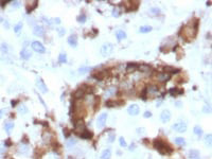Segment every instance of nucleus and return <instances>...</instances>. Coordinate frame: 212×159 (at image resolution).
<instances>
[{"label":"nucleus","mask_w":212,"mask_h":159,"mask_svg":"<svg viewBox=\"0 0 212 159\" xmlns=\"http://www.w3.org/2000/svg\"><path fill=\"white\" fill-rule=\"evenodd\" d=\"M196 33H197V22L195 24L191 23V24L186 25L181 30V36L186 40H192L196 36Z\"/></svg>","instance_id":"f257e3e1"},{"label":"nucleus","mask_w":212,"mask_h":159,"mask_svg":"<svg viewBox=\"0 0 212 159\" xmlns=\"http://www.w3.org/2000/svg\"><path fill=\"white\" fill-rule=\"evenodd\" d=\"M154 145H155V148L161 154V155H169V154H171L173 148L170 146V144L168 142H165L161 139H157L154 141Z\"/></svg>","instance_id":"f03ea898"},{"label":"nucleus","mask_w":212,"mask_h":159,"mask_svg":"<svg viewBox=\"0 0 212 159\" xmlns=\"http://www.w3.org/2000/svg\"><path fill=\"white\" fill-rule=\"evenodd\" d=\"M112 51H113V45L112 44H110V43L104 44L101 48V55L102 56H108L112 53Z\"/></svg>","instance_id":"7ed1b4c3"},{"label":"nucleus","mask_w":212,"mask_h":159,"mask_svg":"<svg viewBox=\"0 0 212 159\" xmlns=\"http://www.w3.org/2000/svg\"><path fill=\"white\" fill-rule=\"evenodd\" d=\"M172 127H173V130L177 133H185L186 131H187V124L183 121L175 123V124H173Z\"/></svg>","instance_id":"20e7f679"},{"label":"nucleus","mask_w":212,"mask_h":159,"mask_svg":"<svg viewBox=\"0 0 212 159\" xmlns=\"http://www.w3.org/2000/svg\"><path fill=\"white\" fill-rule=\"evenodd\" d=\"M107 117L108 115L106 112H103L99 116L98 118V121H97V126L99 127V129H102V127H104V125L106 124V120H107Z\"/></svg>","instance_id":"39448f33"},{"label":"nucleus","mask_w":212,"mask_h":159,"mask_svg":"<svg viewBox=\"0 0 212 159\" xmlns=\"http://www.w3.org/2000/svg\"><path fill=\"white\" fill-rule=\"evenodd\" d=\"M32 49L34 51H36V52H38V53H45L46 52V49L44 47V45L39 42H33L32 43Z\"/></svg>","instance_id":"423d86ee"},{"label":"nucleus","mask_w":212,"mask_h":159,"mask_svg":"<svg viewBox=\"0 0 212 159\" xmlns=\"http://www.w3.org/2000/svg\"><path fill=\"white\" fill-rule=\"evenodd\" d=\"M139 111H140V108H139V106L137 104H132L127 108L128 115H131V116H137L139 114Z\"/></svg>","instance_id":"0eeeda50"},{"label":"nucleus","mask_w":212,"mask_h":159,"mask_svg":"<svg viewBox=\"0 0 212 159\" xmlns=\"http://www.w3.org/2000/svg\"><path fill=\"white\" fill-rule=\"evenodd\" d=\"M170 119H171V111L168 110V109H165L161 112V115H160V120H161L162 123H167L170 121Z\"/></svg>","instance_id":"6e6552de"},{"label":"nucleus","mask_w":212,"mask_h":159,"mask_svg":"<svg viewBox=\"0 0 212 159\" xmlns=\"http://www.w3.org/2000/svg\"><path fill=\"white\" fill-rule=\"evenodd\" d=\"M36 85H37V88L43 92V93H46V92L48 91L47 86H46V84L44 83V81L41 79H37V81H36Z\"/></svg>","instance_id":"1a4fd4ad"},{"label":"nucleus","mask_w":212,"mask_h":159,"mask_svg":"<svg viewBox=\"0 0 212 159\" xmlns=\"http://www.w3.org/2000/svg\"><path fill=\"white\" fill-rule=\"evenodd\" d=\"M33 33L36 36H44L45 29H44V27H41V25H35L33 29Z\"/></svg>","instance_id":"9d476101"},{"label":"nucleus","mask_w":212,"mask_h":159,"mask_svg":"<svg viewBox=\"0 0 212 159\" xmlns=\"http://www.w3.org/2000/svg\"><path fill=\"white\" fill-rule=\"evenodd\" d=\"M170 79V74L167 72H161L156 75V80L158 82H167Z\"/></svg>","instance_id":"9b49d317"},{"label":"nucleus","mask_w":212,"mask_h":159,"mask_svg":"<svg viewBox=\"0 0 212 159\" xmlns=\"http://www.w3.org/2000/svg\"><path fill=\"white\" fill-rule=\"evenodd\" d=\"M68 44L71 46V47L75 48L77 46V37L76 35H71V36L68 37Z\"/></svg>","instance_id":"f8f14e48"},{"label":"nucleus","mask_w":212,"mask_h":159,"mask_svg":"<svg viewBox=\"0 0 212 159\" xmlns=\"http://www.w3.org/2000/svg\"><path fill=\"white\" fill-rule=\"evenodd\" d=\"M20 56H21V58H23V59H29L31 56H32V53H31L29 50L23 49L21 52H20Z\"/></svg>","instance_id":"ddd939ff"},{"label":"nucleus","mask_w":212,"mask_h":159,"mask_svg":"<svg viewBox=\"0 0 212 159\" xmlns=\"http://www.w3.org/2000/svg\"><path fill=\"white\" fill-rule=\"evenodd\" d=\"M189 157H190V159H200L199 152L197 150H191Z\"/></svg>","instance_id":"4468645a"},{"label":"nucleus","mask_w":212,"mask_h":159,"mask_svg":"<svg viewBox=\"0 0 212 159\" xmlns=\"http://www.w3.org/2000/svg\"><path fill=\"white\" fill-rule=\"evenodd\" d=\"M37 7V1H30L27 3V11L28 12H31V11H33V10Z\"/></svg>","instance_id":"2eb2a0df"},{"label":"nucleus","mask_w":212,"mask_h":159,"mask_svg":"<svg viewBox=\"0 0 212 159\" xmlns=\"http://www.w3.org/2000/svg\"><path fill=\"white\" fill-rule=\"evenodd\" d=\"M116 36H117V39H118V40L125 39V38H126V33L124 32L123 30H119V31H117V34H116Z\"/></svg>","instance_id":"dca6fc26"},{"label":"nucleus","mask_w":212,"mask_h":159,"mask_svg":"<svg viewBox=\"0 0 212 159\" xmlns=\"http://www.w3.org/2000/svg\"><path fill=\"white\" fill-rule=\"evenodd\" d=\"M110 157H111L110 150H104L101 154V159H110Z\"/></svg>","instance_id":"f3484780"},{"label":"nucleus","mask_w":212,"mask_h":159,"mask_svg":"<svg viewBox=\"0 0 212 159\" xmlns=\"http://www.w3.org/2000/svg\"><path fill=\"white\" fill-rule=\"evenodd\" d=\"M18 151L21 154H23V155H25V154H28V152H29V146L25 144H20L18 147Z\"/></svg>","instance_id":"a211bd4d"},{"label":"nucleus","mask_w":212,"mask_h":159,"mask_svg":"<svg viewBox=\"0 0 212 159\" xmlns=\"http://www.w3.org/2000/svg\"><path fill=\"white\" fill-rule=\"evenodd\" d=\"M14 129V123L13 122H9V123H7L6 124V126H4V130H6V132H7V134H11V132H12V130Z\"/></svg>","instance_id":"6ab92c4d"},{"label":"nucleus","mask_w":212,"mask_h":159,"mask_svg":"<svg viewBox=\"0 0 212 159\" xmlns=\"http://www.w3.org/2000/svg\"><path fill=\"white\" fill-rule=\"evenodd\" d=\"M140 33H148L152 31V27L151 25H143V27H140Z\"/></svg>","instance_id":"aec40b11"},{"label":"nucleus","mask_w":212,"mask_h":159,"mask_svg":"<svg viewBox=\"0 0 212 159\" xmlns=\"http://www.w3.org/2000/svg\"><path fill=\"white\" fill-rule=\"evenodd\" d=\"M175 143L178 145H185L186 144V140L184 139L183 137H177L176 139H175Z\"/></svg>","instance_id":"412c9836"},{"label":"nucleus","mask_w":212,"mask_h":159,"mask_svg":"<svg viewBox=\"0 0 212 159\" xmlns=\"http://www.w3.org/2000/svg\"><path fill=\"white\" fill-rule=\"evenodd\" d=\"M58 60H59V63H66L67 61V54L65 52H62L58 56Z\"/></svg>","instance_id":"4be33fe9"},{"label":"nucleus","mask_w":212,"mask_h":159,"mask_svg":"<svg viewBox=\"0 0 212 159\" xmlns=\"http://www.w3.org/2000/svg\"><path fill=\"white\" fill-rule=\"evenodd\" d=\"M75 144H76V139H74V138H70V139H68V141H67V143H66V145L68 147H71V146H73Z\"/></svg>","instance_id":"5701e85b"},{"label":"nucleus","mask_w":212,"mask_h":159,"mask_svg":"<svg viewBox=\"0 0 212 159\" xmlns=\"http://www.w3.org/2000/svg\"><path fill=\"white\" fill-rule=\"evenodd\" d=\"M170 92H171V94L172 96H178V94H181L183 93V90L181 89H177V88H173L170 90Z\"/></svg>","instance_id":"b1692460"},{"label":"nucleus","mask_w":212,"mask_h":159,"mask_svg":"<svg viewBox=\"0 0 212 159\" xmlns=\"http://www.w3.org/2000/svg\"><path fill=\"white\" fill-rule=\"evenodd\" d=\"M18 110H19V112L20 114H22V115H25L28 112V108L25 107V105H23V104H21V105H19V107H18Z\"/></svg>","instance_id":"393cba45"},{"label":"nucleus","mask_w":212,"mask_h":159,"mask_svg":"<svg viewBox=\"0 0 212 159\" xmlns=\"http://www.w3.org/2000/svg\"><path fill=\"white\" fill-rule=\"evenodd\" d=\"M193 131H194V134L195 135H197V136H201V135H203V130H201L199 126H195L194 129H193Z\"/></svg>","instance_id":"a878e982"},{"label":"nucleus","mask_w":212,"mask_h":159,"mask_svg":"<svg viewBox=\"0 0 212 159\" xmlns=\"http://www.w3.org/2000/svg\"><path fill=\"white\" fill-rule=\"evenodd\" d=\"M21 28H22V22H18L16 25L14 27V32H16V33H18L20 30H21Z\"/></svg>","instance_id":"bb28decb"},{"label":"nucleus","mask_w":212,"mask_h":159,"mask_svg":"<svg viewBox=\"0 0 212 159\" xmlns=\"http://www.w3.org/2000/svg\"><path fill=\"white\" fill-rule=\"evenodd\" d=\"M165 71H168V72H178V69H176V68H172V67H164V72Z\"/></svg>","instance_id":"cd10ccee"},{"label":"nucleus","mask_w":212,"mask_h":159,"mask_svg":"<svg viewBox=\"0 0 212 159\" xmlns=\"http://www.w3.org/2000/svg\"><path fill=\"white\" fill-rule=\"evenodd\" d=\"M77 21L79 22H81V23H84L85 21H86V16L84 14H81L79 17H77Z\"/></svg>","instance_id":"c85d7f7f"},{"label":"nucleus","mask_w":212,"mask_h":159,"mask_svg":"<svg viewBox=\"0 0 212 159\" xmlns=\"http://www.w3.org/2000/svg\"><path fill=\"white\" fill-rule=\"evenodd\" d=\"M119 142H120V145H121V146H123V147L127 146L126 141H125V139H124L123 137H120V139H119Z\"/></svg>","instance_id":"c756f323"},{"label":"nucleus","mask_w":212,"mask_h":159,"mask_svg":"<svg viewBox=\"0 0 212 159\" xmlns=\"http://www.w3.org/2000/svg\"><path fill=\"white\" fill-rule=\"evenodd\" d=\"M205 141H206V144L208 145V146H211V135H208L206 137V139H205Z\"/></svg>","instance_id":"7c9ffc66"},{"label":"nucleus","mask_w":212,"mask_h":159,"mask_svg":"<svg viewBox=\"0 0 212 159\" xmlns=\"http://www.w3.org/2000/svg\"><path fill=\"white\" fill-rule=\"evenodd\" d=\"M149 13L151 14H154V15H156V14H159L160 13V10L157 8H153V9H151V11H149Z\"/></svg>","instance_id":"2f4dec72"},{"label":"nucleus","mask_w":212,"mask_h":159,"mask_svg":"<svg viewBox=\"0 0 212 159\" xmlns=\"http://www.w3.org/2000/svg\"><path fill=\"white\" fill-rule=\"evenodd\" d=\"M139 69L142 70V71H149V67H147V66H143V65L139 66Z\"/></svg>","instance_id":"473e14b6"},{"label":"nucleus","mask_w":212,"mask_h":159,"mask_svg":"<svg viewBox=\"0 0 212 159\" xmlns=\"http://www.w3.org/2000/svg\"><path fill=\"white\" fill-rule=\"evenodd\" d=\"M80 73H86L87 71H88V68L87 67H82V68H80Z\"/></svg>","instance_id":"72a5a7b5"},{"label":"nucleus","mask_w":212,"mask_h":159,"mask_svg":"<svg viewBox=\"0 0 212 159\" xmlns=\"http://www.w3.org/2000/svg\"><path fill=\"white\" fill-rule=\"evenodd\" d=\"M143 116H144V118H149V117H152V112L151 111H145Z\"/></svg>","instance_id":"f704fd0d"},{"label":"nucleus","mask_w":212,"mask_h":159,"mask_svg":"<svg viewBox=\"0 0 212 159\" xmlns=\"http://www.w3.org/2000/svg\"><path fill=\"white\" fill-rule=\"evenodd\" d=\"M113 140H115V135H113L112 133H111V134L109 135V138H108V141H109V142H112Z\"/></svg>","instance_id":"c9c22d12"},{"label":"nucleus","mask_w":212,"mask_h":159,"mask_svg":"<svg viewBox=\"0 0 212 159\" xmlns=\"http://www.w3.org/2000/svg\"><path fill=\"white\" fill-rule=\"evenodd\" d=\"M112 15L115 17H118L119 16V12H118V9H116V10H113V12H112Z\"/></svg>","instance_id":"e433bc0d"},{"label":"nucleus","mask_w":212,"mask_h":159,"mask_svg":"<svg viewBox=\"0 0 212 159\" xmlns=\"http://www.w3.org/2000/svg\"><path fill=\"white\" fill-rule=\"evenodd\" d=\"M12 6H13L14 8H17V7H19V2H18V1L13 2V3H12Z\"/></svg>","instance_id":"4c0bfd02"},{"label":"nucleus","mask_w":212,"mask_h":159,"mask_svg":"<svg viewBox=\"0 0 212 159\" xmlns=\"http://www.w3.org/2000/svg\"><path fill=\"white\" fill-rule=\"evenodd\" d=\"M6 110H7V109H0V118L3 116V114L6 112Z\"/></svg>","instance_id":"58836bf2"},{"label":"nucleus","mask_w":212,"mask_h":159,"mask_svg":"<svg viewBox=\"0 0 212 159\" xmlns=\"http://www.w3.org/2000/svg\"><path fill=\"white\" fill-rule=\"evenodd\" d=\"M1 22H2V18H1V17H0V23H1Z\"/></svg>","instance_id":"ea45409f"}]
</instances>
